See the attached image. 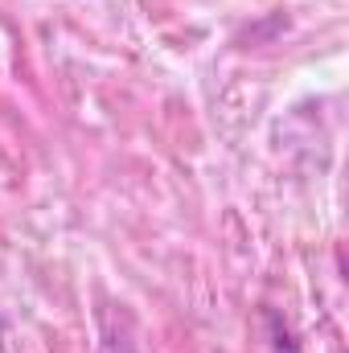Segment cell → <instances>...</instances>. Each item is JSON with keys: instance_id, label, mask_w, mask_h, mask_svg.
I'll return each instance as SVG.
<instances>
[]
</instances>
